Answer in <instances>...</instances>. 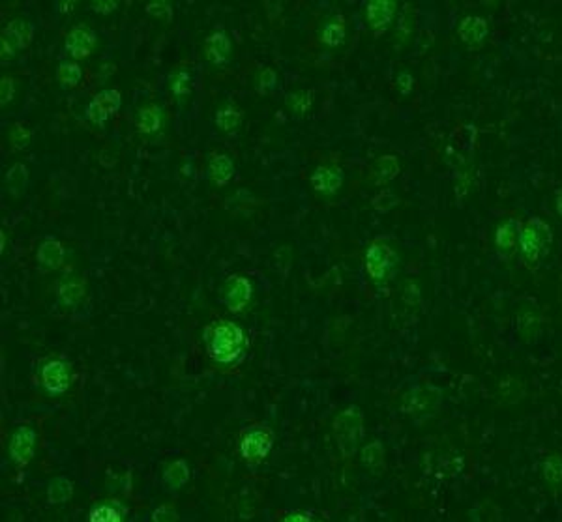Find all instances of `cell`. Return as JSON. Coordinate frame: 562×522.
I'll list each match as a JSON object with an SVG mask.
<instances>
[{"label":"cell","instance_id":"cell-1","mask_svg":"<svg viewBox=\"0 0 562 522\" xmlns=\"http://www.w3.org/2000/svg\"><path fill=\"white\" fill-rule=\"evenodd\" d=\"M206 352L212 361L220 365H233L246 352V334L238 324L231 320H216L205 328Z\"/></svg>","mask_w":562,"mask_h":522},{"label":"cell","instance_id":"cell-2","mask_svg":"<svg viewBox=\"0 0 562 522\" xmlns=\"http://www.w3.org/2000/svg\"><path fill=\"white\" fill-rule=\"evenodd\" d=\"M553 243V231L546 221L540 217H529L523 223L521 238H519V255L529 269H536L540 262L549 255Z\"/></svg>","mask_w":562,"mask_h":522},{"label":"cell","instance_id":"cell-3","mask_svg":"<svg viewBox=\"0 0 562 522\" xmlns=\"http://www.w3.org/2000/svg\"><path fill=\"white\" fill-rule=\"evenodd\" d=\"M334 440L337 444L341 457L351 459L360 447L364 438V412L358 404H349L340 414L335 415L332 423Z\"/></svg>","mask_w":562,"mask_h":522},{"label":"cell","instance_id":"cell-4","mask_svg":"<svg viewBox=\"0 0 562 522\" xmlns=\"http://www.w3.org/2000/svg\"><path fill=\"white\" fill-rule=\"evenodd\" d=\"M274 440L276 436L268 427H251L240 440V455L249 466H259L270 455Z\"/></svg>","mask_w":562,"mask_h":522},{"label":"cell","instance_id":"cell-5","mask_svg":"<svg viewBox=\"0 0 562 522\" xmlns=\"http://www.w3.org/2000/svg\"><path fill=\"white\" fill-rule=\"evenodd\" d=\"M397 253L390 248L388 243L383 242H371L369 248L366 249V257H364V268L375 283H384L388 277L394 274L395 266H397Z\"/></svg>","mask_w":562,"mask_h":522},{"label":"cell","instance_id":"cell-6","mask_svg":"<svg viewBox=\"0 0 562 522\" xmlns=\"http://www.w3.org/2000/svg\"><path fill=\"white\" fill-rule=\"evenodd\" d=\"M36 442H38V432L34 431L30 425L17 427L11 432L8 451H10L11 463L16 464L17 470H25L28 464L32 463L34 453H36Z\"/></svg>","mask_w":562,"mask_h":522},{"label":"cell","instance_id":"cell-7","mask_svg":"<svg viewBox=\"0 0 562 522\" xmlns=\"http://www.w3.org/2000/svg\"><path fill=\"white\" fill-rule=\"evenodd\" d=\"M120 105H122V96L116 88H105V90H100L96 96L90 99L87 107V119L92 122V124L103 126L107 124V120L111 116L119 113Z\"/></svg>","mask_w":562,"mask_h":522},{"label":"cell","instance_id":"cell-8","mask_svg":"<svg viewBox=\"0 0 562 522\" xmlns=\"http://www.w3.org/2000/svg\"><path fill=\"white\" fill-rule=\"evenodd\" d=\"M253 296L251 281L244 275H231L222 286V302L231 312H242Z\"/></svg>","mask_w":562,"mask_h":522},{"label":"cell","instance_id":"cell-9","mask_svg":"<svg viewBox=\"0 0 562 522\" xmlns=\"http://www.w3.org/2000/svg\"><path fill=\"white\" fill-rule=\"evenodd\" d=\"M42 386L51 397L64 395L71 386V367L64 360H51L42 367L40 372Z\"/></svg>","mask_w":562,"mask_h":522},{"label":"cell","instance_id":"cell-10","mask_svg":"<svg viewBox=\"0 0 562 522\" xmlns=\"http://www.w3.org/2000/svg\"><path fill=\"white\" fill-rule=\"evenodd\" d=\"M397 4L394 0H369L364 4V17L375 36L386 32L390 23L394 19Z\"/></svg>","mask_w":562,"mask_h":522},{"label":"cell","instance_id":"cell-11","mask_svg":"<svg viewBox=\"0 0 562 522\" xmlns=\"http://www.w3.org/2000/svg\"><path fill=\"white\" fill-rule=\"evenodd\" d=\"M96 32H94L92 28L85 27V25H77L66 36L64 51L73 60H83L90 56V53L96 47Z\"/></svg>","mask_w":562,"mask_h":522},{"label":"cell","instance_id":"cell-12","mask_svg":"<svg viewBox=\"0 0 562 522\" xmlns=\"http://www.w3.org/2000/svg\"><path fill=\"white\" fill-rule=\"evenodd\" d=\"M521 229H523V223L512 217V219L504 221L495 232V248L504 260H510L519 251Z\"/></svg>","mask_w":562,"mask_h":522},{"label":"cell","instance_id":"cell-13","mask_svg":"<svg viewBox=\"0 0 562 522\" xmlns=\"http://www.w3.org/2000/svg\"><path fill=\"white\" fill-rule=\"evenodd\" d=\"M460 32L461 42L470 49H480L486 42V38L489 36V27L484 17L478 16H467L463 21L460 23Z\"/></svg>","mask_w":562,"mask_h":522},{"label":"cell","instance_id":"cell-14","mask_svg":"<svg viewBox=\"0 0 562 522\" xmlns=\"http://www.w3.org/2000/svg\"><path fill=\"white\" fill-rule=\"evenodd\" d=\"M343 171L335 165H319L311 174V186L317 193L334 195L343 186Z\"/></svg>","mask_w":562,"mask_h":522},{"label":"cell","instance_id":"cell-15","mask_svg":"<svg viewBox=\"0 0 562 522\" xmlns=\"http://www.w3.org/2000/svg\"><path fill=\"white\" fill-rule=\"evenodd\" d=\"M189 478H191V470H189L188 463L184 459H179V461H173L163 468L162 475H160V485L167 492H177V490L184 489Z\"/></svg>","mask_w":562,"mask_h":522},{"label":"cell","instance_id":"cell-16","mask_svg":"<svg viewBox=\"0 0 562 522\" xmlns=\"http://www.w3.org/2000/svg\"><path fill=\"white\" fill-rule=\"evenodd\" d=\"M231 49H233V44H231V38L225 30L212 32L205 42L206 59L210 60L214 66L227 64L229 59H231Z\"/></svg>","mask_w":562,"mask_h":522},{"label":"cell","instance_id":"cell-17","mask_svg":"<svg viewBox=\"0 0 562 522\" xmlns=\"http://www.w3.org/2000/svg\"><path fill=\"white\" fill-rule=\"evenodd\" d=\"M66 259L64 245L53 236H47L42 240V243L36 249V260L44 269H59Z\"/></svg>","mask_w":562,"mask_h":522},{"label":"cell","instance_id":"cell-18","mask_svg":"<svg viewBox=\"0 0 562 522\" xmlns=\"http://www.w3.org/2000/svg\"><path fill=\"white\" fill-rule=\"evenodd\" d=\"M2 36L10 40L17 51H27L34 40V27L25 19H13L6 25Z\"/></svg>","mask_w":562,"mask_h":522},{"label":"cell","instance_id":"cell-19","mask_svg":"<svg viewBox=\"0 0 562 522\" xmlns=\"http://www.w3.org/2000/svg\"><path fill=\"white\" fill-rule=\"evenodd\" d=\"M87 296V285L83 279H70L60 283L59 289H56V298H59V303L64 309H76L79 303L85 300Z\"/></svg>","mask_w":562,"mask_h":522},{"label":"cell","instance_id":"cell-20","mask_svg":"<svg viewBox=\"0 0 562 522\" xmlns=\"http://www.w3.org/2000/svg\"><path fill=\"white\" fill-rule=\"evenodd\" d=\"M162 111L157 105H145L136 114V128L143 135H156L162 130Z\"/></svg>","mask_w":562,"mask_h":522},{"label":"cell","instance_id":"cell-21","mask_svg":"<svg viewBox=\"0 0 562 522\" xmlns=\"http://www.w3.org/2000/svg\"><path fill=\"white\" fill-rule=\"evenodd\" d=\"M208 176L217 188H223L231 182V178L234 176V162L227 154H217L210 159L208 165Z\"/></svg>","mask_w":562,"mask_h":522},{"label":"cell","instance_id":"cell-22","mask_svg":"<svg viewBox=\"0 0 562 522\" xmlns=\"http://www.w3.org/2000/svg\"><path fill=\"white\" fill-rule=\"evenodd\" d=\"M397 174H400V162H397V157L395 156L386 154V156H381L375 159L373 163L375 183L383 186V183L392 182Z\"/></svg>","mask_w":562,"mask_h":522},{"label":"cell","instance_id":"cell-23","mask_svg":"<svg viewBox=\"0 0 562 522\" xmlns=\"http://www.w3.org/2000/svg\"><path fill=\"white\" fill-rule=\"evenodd\" d=\"M71 494H73V481L66 475H59L47 485V502L53 506L66 504L71 498Z\"/></svg>","mask_w":562,"mask_h":522},{"label":"cell","instance_id":"cell-24","mask_svg":"<svg viewBox=\"0 0 562 522\" xmlns=\"http://www.w3.org/2000/svg\"><path fill=\"white\" fill-rule=\"evenodd\" d=\"M6 189L10 191L13 197H21L25 193L28 183V169L25 163H16L13 167H10V171L6 173Z\"/></svg>","mask_w":562,"mask_h":522},{"label":"cell","instance_id":"cell-25","mask_svg":"<svg viewBox=\"0 0 562 522\" xmlns=\"http://www.w3.org/2000/svg\"><path fill=\"white\" fill-rule=\"evenodd\" d=\"M384 444L381 440H373L366 444L360 451V461L368 470H381L384 466Z\"/></svg>","mask_w":562,"mask_h":522},{"label":"cell","instance_id":"cell-26","mask_svg":"<svg viewBox=\"0 0 562 522\" xmlns=\"http://www.w3.org/2000/svg\"><path fill=\"white\" fill-rule=\"evenodd\" d=\"M216 126L227 135H233L242 126V113L234 105H225L216 113Z\"/></svg>","mask_w":562,"mask_h":522},{"label":"cell","instance_id":"cell-27","mask_svg":"<svg viewBox=\"0 0 562 522\" xmlns=\"http://www.w3.org/2000/svg\"><path fill=\"white\" fill-rule=\"evenodd\" d=\"M431 393H435V389L427 388V389H414V392L409 395V399H407L405 403V412H409V414H420V412H426L431 404H435L437 401L435 399H431Z\"/></svg>","mask_w":562,"mask_h":522},{"label":"cell","instance_id":"cell-28","mask_svg":"<svg viewBox=\"0 0 562 522\" xmlns=\"http://www.w3.org/2000/svg\"><path fill=\"white\" fill-rule=\"evenodd\" d=\"M193 81H191V73L188 70L174 71L173 75L169 77V90L177 99H184L191 94Z\"/></svg>","mask_w":562,"mask_h":522},{"label":"cell","instance_id":"cell-29","mask_svg":"<svg viewBox=\"0 0 562 522\" xmlns=\"http://www.w3.org/2000/svg\"><path fill=\"white\" fill-rule=\"evenodd\" d=\"M311 103H313V90H298L292 92V94H287L285 97L287 109L291 113L298 114V116H304L308 113Z\"/></svg>","mask_w":562,"mask_h":522},{"label":"cell","instance_id":"cell-30","mask_svg":"<svg viewBox=\"0 0 562 522\" xmlns=\"http://www.w3.org/2000/svg\"><path fill=\"white\" fill-rule=\"evenodd\" d=\"M56 79L62 87H77L83 79V68L77 62H62L56 68Z\"/></svg>","mask_w":562,"mask_h":522},{"label":"cell","instance_id":"cell-31","mask_svg":"<svg viewBox=\"0 0 562 522\" xmlns=\"http://www.w3.org/2000/svg\"><path fill=\"white\" fill-rule=\"evenodd\" d=\"M347 38V30L343 21H330L326 23L325 28H323V34H321V40L326 47H340L343 45Z\"/></svg>","mask_w":562,"mask_h":522},{"label":"cell","instance_id":"cell-32","mask_svg":"<svg viewBox=\"0 0 562 522\" xmlns=\"http://www.w3.org/2000/svg\"><path fill=\"white\" fill-rule=\"evenodd\" d=\"M542 474H544V478H546L547 483L562 487V457L561 455H549V457L544 461Z\"/></svg>","mask_w":562,"mask_h":522},{"label":"cell","instance_id":"cell-33","mask_svg":"<svg viewBox=\"0 0 562 522\" xmlns=\"http://www.w3.org/2000/svg\"><path fill=\"white\" fill-rule=\"evenodd\" d=\"M32 140V130L23 122L13 124V128L10 130V145L13 150H25Z\"/></svg>","mask_w":562,"mask_h":522},{"label":"cell","instance_id":"cell-34","mask_svg":"<svg viewBox=\"0 0 562 522\" xmlns=\"http://www.w3.org/2000/svg\"><path fill=\"white\" fill-rule=\"evenodd\" d=\"M397 205H400V199H397V195H395L394 191H390V189H383L381 193H377L373 199H371V206H373L377 212H381V214H386V212L394 210Z\"/></svg>","mask_w":562,"mask_h":522},{"label":"cell","instance_id":"cell-35","mask_svg":"<svg viewBox=\"0 0 562 522\" xmlns=\"http://www.w3.org/2000/svg\"><path fill=\"white\" fill-rule=\"evenodd\" d=\"M88 522H122V517L116 507L96 506L88 515Z\"/></svg>","mask_w":562,"mask_h":522},{"label":"cell","instance_id":"cell-36","mask_svg":"<svg viewBox=\"0 0 562 522\" xmlns=\"http://www.w3.org/2000/svg\"><path fill=\"white\" fill-rule=\"evenodd\" d=\"M146 13L154 19H160V21H171L173 17V6L165 2V0H160V2H150L146 6Z\"/></svg>","mask_w":562,"mask_h":522},{"label":"cell","instance_id":"cell-37","mask_svg":"<svg viewBox=\"0 0 562 522\" xmlns=\"http://www.w3.org/2000/svg\"><path fill=\"white\" fill-rule=\"evenodd\" d=\"M276 83H277L276 71L272 70V68H265V70H261L259 75H257V90H259L261 94H266V92H270L272 88L276 87Z\"/></svg>","mask_w":562,"mask_h":522},{"label":"cell","instance_id":"cell-38","mask_svg":"<svg viewBox=\"0 0 562 522\" xmlns=\"http://www.w3.org/2000/svg\"><path fill=\"white\" fill-rule=\"evenodd\" d=\"M150 522H179V511H177L173 506L163 504V506L154 509Z\"/></svg>","mask_w":562,"mask_h":522},{"label":"cell","instance_id":"cell-39","mask_svg":"<svg viewBox=\"0 0 562 522\" xmlns=\"http://www.w3.org/2000/svg\"><path fill=\"white\" fill-rule=\"evenodd\" d=\"M13 96H16V81L11 77H2V83H0V102H2V105H8L13 99Z\"/></svg>","mask_w":562,"mask_h":522},{"label":"cell","instance_id":"cell-40","mask_svg":"<svg viewBox=\"0 0 562 522\" xmlns=\"http://www.w3.org/2000/svg\"><path fill=\"white\" fill-rule=\"evenodd\" d=\"M90 8L97 11V13H102V16H109V13H113L119 8V2H114V0H97V2H90Z\"/></svg>","mask_w":562,"mask_h":522},{"label":"cell","instance_id":"cell-41","mask_svg":"<svg viewBox=\"0 0 562 522\" xmlns=\"http://www.w3.org/2000/svg\"><path fill=\"white\" fill-rule=\"evenodd\" d=\"M412 25H414V17H412V13H411V6L407 4L405 6V11H403V13H401V17H400V30H401V34H411V30H412Z\"/></svg>","mask_w":562,"mask_h":522},{"label":"cell","instance_id":"cell-42","mask_svg":"<svg viewBox=\"0 0 562 522\" xmlns=\"http://www.w3.org/2000/svg\"><path fill=\"white\" fill-rule=\"evenodd\" d=\"M397 87H400L401 94H411L412 88H414V79H412V75L409 73V71H403V73H400L397 75Z\"/></svg>","mask_w":562,"mask_h":522},{"label":"cell","instance_id":"cell-43","mask_svg":"<svg viewBox=\"0 0 562 522\" xmlns=\"http://www.w3.org/2000/svg\"><path fill=\"white\" fill-rule=\"evenodd\" d=\"M16 53L17 49L13 47V44H11L10 40H6L4 36H0V56H2V60H11L16 59Z\"/></svg>","mask_w":562,"mask_h":522},{"label":"cell","instance_id":"cell-44","mask_svg":"<svg viewBox=\"0 0 562 522\" xmlns=\"http://www.w3.org/2000/svg\"><path fill=\"white\" fill-rule=\"evenodd\" d=\"M281 522H311V517H309L308 513L294 511V513H289V515H285V518H283Z\"/></svg>","mask_w":562,"mask_h":522},{"label":"cell","instance_id":"cell-45","mask_svg":"<svg viewBox=\"0 0 562 522\" xmlns=\"http://www.w3.org/2000/svg\"><path fill=\"white\" fill-rule=\"evenodd\" d=\"M114 71H116V66L111 64V62H105V64H102V68H100V73H102V81H105L107 77L114 75Z\"/></svg>","mask_w":562,"mask_h":522},{"label":"cell","instance_id":"cell-46","mask_svg":"<svg viewBox=\"0 0 562 522\" xmlns=\"http://www.w3.org/2000/svg\"><path fill=\"white\" fill-rule=\"evenodd\" d=\"M73 6H76V2H60L59 10L62 11V13H70V11L73 10Z\"/></svg>","mask_w":562,"mask_h":522},{"label":"cell","instance_id":"cell-47","mask_svg":"<svg viewBox=\"0 0 562 522\" xmlns=\"http://www.w3.org/2000/svg\"><path fill=\"white\" fill-rule=\"evenodd\" d=\"M555 202H557V212L558 216L562 217V188L557 189V199H555Z\"/></svg>","mask_w":562,"mask_h":522},{"label":"cell","instance_id":"cell-48","mask_svg":"<svg viewBox=\"0 0 562 522\" xmlns=\"http://www.w3.org/2000/svg\"><path fill=\"white\" fill-rule=\"evenodd\" d=\"M6 249V232L2 231L0 232V251H4Z\"/></svg>","mask_w":562,"mask_h":522}]
</instances>
